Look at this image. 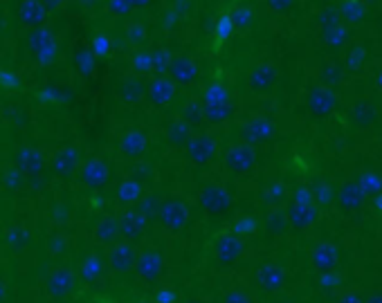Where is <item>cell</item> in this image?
Masks as SVG:
<instances>
[{
    "mask_svg": "<svg viewBox=\"0 0 382 303\" xmlns=\"http://www.w3.org/2000/svg\"><path fill=\"white\" fill-rule=\"evenodd\" d=\"M286 283V272L277 263H261L256 269V286H259L265 295H277Z\"/></svg>",
    "mask_w": 382,
    "mask_h": 303,
    "instance_id": "cell-1",
    "label": "cell"
},
{
    "mask_svg": "<svg viewBox=\"0 0 382 303\" xmlns=\"http://www.w3.org/2000/svg\"><path fill=\"white\" fill-rule=\"evenodd\" d=\"M214 252H216V260H219L221 265H234L243 254V243L236 236L225 234L216 240Z\"/></svg>",
    "mask_w": 382,
    "mask_h": 303,
    "instance_id": "cell-2",
    "label": "cell"
},
{
    "mask_svg": "<svg viewBox=\"0 0 382 303\" xmlns=\"http://www.w3.org/2000/svg\"><path fill=\"white\" fill-rule=\"evenodd\" d=\"M164 272V260L160 256V252H156V249H149V252H144L138 260V274L149 281V283H153V281H158L162 276Z\"/></svg>",
    "mask_w": 382,
    "mask_h": 303,
    "instance_id": "cell-3",
    "label": "cell"
},
{
    "mask_svg": "<svg viewBox=\"0 0 382 303\" xmlns=\"http://www.w3.org/2000/svg\"><path fill=\"white\" fill-rule=\"evenodd\" d=\"M339 263V254L337 249L333 245H317L315 252L311 256V265L315 272H319V274H328V272H333Z\"/></svg>",
    "mask_w": 382,
    "mask_h": 303,
    "instance_id": "cell-4",
    "label": "cell"
},
{
    "mask_svg": "<svg viewBox=\"0 0 382 303\" xmlns=\"http://www.w3.org/2000/svg\"><path fill=\"white\" fill-rule=\"evenodd\" d=\"M200 200H203L205 212L212 216H223L227 209H230V198H227V193L219 189V186H207V189L203 191Z\"/></svg>",
    "mask_w": 382,
    "mask_h": 303,
    "instance_id": "cell-5",
    "label": "cell"
},
{
    "mask_svg": "<svg viewBox=\"0 0 382 303\" xmlns=\"http://www.w3.org/2000/svg\"><path fill=\"white\" fill-rule=\"evenodd\" d=\"M162 223L167 225L171 232H178L184 225H187V209L180 202H171L162 209Z\"/></svg>",
    "mask_w": 382,
    "mask_h": 303,
    "instance_id": "cell-6",
    "label": "cell"
},
{
    "mask_svg": "<svg viewBox=\"0 0 382 303\" xmlns=\"http://www.w3.org/2000/svg\"><path fill=\"white\" fill-rule=\"evenodd\" d=\"M252 153L247 151V149H234L230 153V158H227V164H230V169L236 171V173H245V171H250L252 169Z\"/></svg>",
    "mask_w": 382,
    "mask_h": 303,
    "instance_id": "cell-7",
    "label": "cell"
},
{
    "mask_svg": "<svg viewBox=\"0 0 382 303\" xmlns=\"http://www.w3.org/2000/svg\"><path fill=\"white\" fill-rule=\"evenodd\" d=\"M291 223L295 227H306L313 223V209L308 207V202H297L293 209H291Z\"/></svg>",
    "mask_w": 382,
    "mask_h": 303,
    "instance_id": "cell-8",
    "label": "cell"
},
{
    "mask_svg": "<svg viewBox=\"0 0 382 303\" xmlns=\"http://www.w3.org/2000/svg\"><path fill=\"white\" fill-rule=\"evenodd\" d=\"M133 263H135V254L128 247H119L115 254H112V267L117 272H126Z\"/></svg>",
    "mask_w": 382,
    "mask_h": 303,
    "instance_id": "cell-9",
    "label": "cell"
},
{
    "mask_svg": "<svg viewBox=\"0 0 382 303\" xmlns=\"http://www.w3.org/2000/svg\"><path fill=\"white\" fill-rule=\"evenodd\" d=\"M342 205L348 209H355L362 205V191L358 189L355 184H348L342 189Z\"/></svg>",
    "mask_w": 382,
    "mask_h": 303,
    "instance_id": "cell-10",
    "label": "cell"
},
{
    "mask_svg": "<svg viewBox=\"0 0 382 303\" xmlns=\"http://www.w3.org/2000/svg\"><path fill=\"white\" fill-rule=\"evenodd\" d=\"M210 153H212V142L210 140H198L191 146V158L198 164H203L205 160H207Z\"/></svg>",
    "mask_w": 382,
    "mask_h": 303,
    "instance_id": "cell-11",
    "label": "cell"
},
{
    "mask_svg": "<svg viewBox=\"0 0 382 303\" xmlns=\"http://www.w3.org/2000/svg\"><path fill=\"white\" fill-rule=\"evenodd\" d=\"M221 303H252V299L241 290H227L221 299Z\"/></svg>",
    "mask_w": 382,
    "mask_h": 303,
    "instance_id": "cell-12",
    "label": "cell"
},
{
    "mask_svg": "<svg viewBox=\"0 0 382 303\" xmlns=\"http://www.w3.org/2000/svg\"><path fill=\"white\" fill-rule=\"evenodd\" d=\"M337 303H365V301H362V297H360V295H355V292H351V295H344Z\"/></svg>",
    "mask_w": 382,
    "mask_h": 303,
    "instance_id": "cell-13",
    "label": "cell"
},
{
    "mask_svg": "<svg viewBox=\"0 0 382 303\" xmlns=\"http://www.w3.org/2000/svg\"><path fill=\"white\" fill-rule=\"evenodd\" d=\"M365 303H382V295H371Z\"/></svg>",
    "mask_w": 382,
    "mask_h": 303,
    "instance_id": "cell-14",
    "label": "cell"
},
{
    "mask_svg": "<svg viewBox=\"0 0 382 303\" xmlns=\"http://www.w3.org/2000/svg\"><path fill=\"white\" fill-rule=\"evenodd\" d=\"M187 303H200V301H198V299H189Z\"/></svg>",
    "mask_w": 382,
    "mask_h": 303,
    "instance_id": "cell-15",
    "label": "cell"
}]
</instances>
